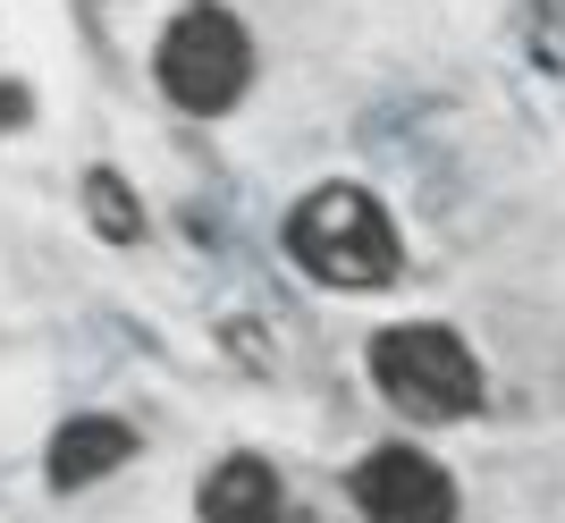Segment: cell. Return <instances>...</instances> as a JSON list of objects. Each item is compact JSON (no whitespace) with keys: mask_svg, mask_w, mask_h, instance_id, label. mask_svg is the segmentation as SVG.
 Masks as SVG:
<instances>
[{"mask_svg":"<svg viewBox=\"0 0 565 523\" xmlns=\"http://www.w3.org/2000/svg\"><path fill=\"white\" fill-rule=\"evenodd\" d=\"M287 262L305 279L338 287V296H380L405 270V237H397V220H388V203L372 186L330 178V186H312L287 212Z\"/></svg>","mask_w":565,"mask_h":523,"instance_id":"cell-1","label":"cell"},{"mask_svg":"<svg viewBox=\"0 0 565 523\" xmlns=\"http://www.w3.org/2000/svg\"><path fill=\"white\" fill-rule=\"evenodd\" d=\"M372 388L414 423H465L481 414L490 381H481V355L448 321H397V330L372 338Z\"/></svg>","mask_w":565,"mask_h":523,"instance_id":"cell-2","label":"cell"},{"mask_svg":"<svg viewBox=\"0 0 565 523\" xmlns=\"http://www.w3.org/2000/svg\"><path fill=\"white\" fill-rule=\"evenodd\" d=\"M152 85H161L186 119H220V110H236L245 85H254V34H245V18L220 9V0L178 9L169 34H161V51H152Z\"/></svg>","mask_w":565,"mask_h":523,"instance_id":"cell-3","label":"cell"},{"mask_svg":"<svg viewBox=\"0 0 565 523\" xmlns=\"http://www.w3.org/2000/svg\"><path fill=\"white\" fill-rule=\"evenodd\" d=\"M347 499L363 506V523H456V481L405 439H388V448H372L354 465Z\"/></svg>","mask_w":565,"mask_h":523,"instance_id":"cell-4","label":"cell"},{"mask_svg":"<svg viewBox=\"0 0 565 523\" xmlns=\"http://www.w3.org/2000/svg\"><path fill=\"white\" fill-rule=\"evenodd\" d=\"M136 448L143 439H136L127 414H68L43 448V473H51V490H94V481H110Z\"/></svg>","mask_w":565,"mask_h":523,"instance_id":"cell-5","label":"cell"},{"mask_svg":"<svg viewBox=\"0 0 565 523\" xmlns=\"http://www.w3.org/2000/svg\"><path fill=\"white\" fill-rule=\"evenodd\" d=\"M194 515L203 523H279L287 499H279V473L262 456H220L203 490H194Z\"/></svg>","mask_w":565,"mask_h":523,"instance_id":"cell-6","label":"cell"},{"mask_svg":"<svg viewBox=\"0 0 565 523\" xmlns=\"http://www.w3.org/2000/svg\"><path fill=\"white\" fill-rule=\"evenodd\" d=\"M85 220H94V237H110V245H136L143 237V203H136V186L118 178V169H85Z\"/></svg>","mask_w":565,"mask_h":523,"instance_id":"cell-7","label":"cell"}]
</instances>
